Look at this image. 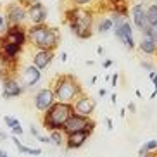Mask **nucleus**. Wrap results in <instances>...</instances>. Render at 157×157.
Returning <instances> with one entry per match:
<instances>
[{"instance_id":"obj_1","label":"nucleus","mask_w":157,"mask_h":157,"mask_svg":"<svg viewBox=\"0 0 157 157\" xmlns=\"http://www.w3.org/2000/svg\"><path fill=\"white\" fill-rule=\"evenodd\" d=\"M28 42L42 50H56L60 42V33L48 24H31L28 28Z\"/></svg>"},{"instance_id":"obj_17","label":"nucleus","mask_w":157,"mask_h":157,"mask_svg":"<svg viewBox=\"0 0 157 157\" xmlns=\"http://www.w3.org/2000/svg\"><path fill=\"white\" fill-rule=\"evenodd\" d=\"M138 47L145 56H154V54H157V43L152 42L148 36H143L138 42Z\"/></svg>"},{"instance_id":"obj_8","label":"nucleus","mask_w":157,"mask_h":157,"mask_svg":"<svg viewBox=\"0 0 157 157\" xmlns=\"http://www.w3.org/2000/svg\"><path fill=\"white\" fill-rule=\"evenodd\" d=\"M28 7V19L31 24H45L48 17V10L40 0H24Z\"/></svg>"},{"instance_id":"obj_37","label":"nucleus","mask_w":157,"mask_h":157,"mask_svg":"<svg viewBox=\"0 0 157 157\" xmlns=\"http://www.w3.org/2000/svg\"><path fill=\"white\" fill-rule=\"evenodd\" d=\"M98 95H100V97H105V95H107V90H105V88H100V90H98Z\"/></svg>"},{"instance_id":"obj_25","label":"nucleus","mask_w":157,"mask_h":157,"mask_svg":"<svg viewBox=\"0 0 157 157\" xmlns=\"http://www.w3.org/2000/svg\"><path fill=\"white\" fill-rule=\"evenodd\" d=\"M7 28H9V23H7V19H5L4 14H0V36H2L5 31H7Z\"/></svg>"},{"instance_id":"obj_31","label":"nucleus","mask_w":157,"mask_h":157,"mask_svg":"<svg viewBox=\"0 0 157 157\" xmlns=\"http://www.w3.org/2000/svg\"><path fill=\"white\" fill-rule=\"evenodd\" d=\"M117 79H119V76H117V74H112L111 76V81H112V86H116V85H117Z\"/></svg>"},{"instance_id":"obj_36","label":"nucleus","mask_w":157,"mask_h":157,"mask_svg":"<svg viewBox=\"0 0 157 157\" xmlns=\"http://www.w3.org/2000/svg\"><path fill=\"white\" fill-rule=\"evenodd\" d=\"M59 59L62 60V62H66V60H67V54H66V52H62V54L59 56Z\"/></svg>"},{"instance_id":"obj_26","label":"nucleus","mask_w":157,"mask_h":157,"mask_svg":"<svg viewBox=\"0 0 157 157\" xmlns=\"http://www.w3.org/2000/svg\"><path fill=\"white\" fill-rule=\"evenodd\" d=\"M69 2L74 5V7H85V5L92 4L93 0H69Z\"/></svg>"},{"instance_id":"obj_35","label":"nucleus","mask_w":157,"mask_h":157,"mask_svg":"<svg viewBox=\"0 0 157 157\" xmlns=\"http://www.w3.org/2000/svg\"><path fill=\"white\" fill-rule=\"evenodd\" d=\"M128 111H129V112H136V105H135L133 102H131V104L128 105Z\"/></svg>"},{"instance_id":"obj_13","label":"nucleus","mask_w":157,"mask_h":157,"mask_svg":"<svg viewBox=\"0 0 157 157\" xmlns=\"http://www.w3.org/2000/svg\"><path fill=\"white\" fill-rule=\"evenodd\" d=\"M131 21H133V26L140 31L148 28L147 24V5L143 2H136V4L131 7Z\"/></svg>"},{"instance_id":"obj_33","label":"nucleus","mask_w":157,"mask_h":157,"mask_svg":"<svg viewBox=\"0 0 157 157\" xmlns=\"http://www.w3.org/2000/svg\"><path fill=\"white\" fill-rule=\"evenodd\" d=\"M112 64H114V62H112L111 59H107V60H104V69H109V67H111Z\"/></svg>"},{"instance_id":"obj_29","label":"nucleus","mask_w":157,"mask_h":157,"mask_svg":"<svg viewBox=\"0 0 157 157\" xmlns=\"http://www.w3.org/2000/svg\"><path fill=\"white\" fill-rule=\"evenodd\" d=\"M152 83H154V92H152V95H150V98H155V95H157V78L152 79Z\"/></svg>"},{"instance_id":"obj_24","label":"nucleus","mask_w":157,"mask_h":157,"mask_svg":"<svg viewBox=\"0 0 157 157\" xmlns=\"http://www.w3.org/2000/svg\"><path fill=\"white\" fill-rule=\"evenodd\" d=\"M4 121H5V124H7V128H9V129H12V128H16V126L21 124L17 117H12V116H5Z\"/></svg>"},{"instance_id":"obj_4","label":"nucleus","mask_w":157,"mask_h":157,"mask_svg":"<svg viewBox=\"0 0 157 157\" xmlns=\"http://www.w3.org/2000/svg\"><path fill=\"white\" fill-rule=\"evenodd\" d=\"M54 95H56L57 102H67L73 104L76 98L83 93V88L78 83V79L74 78L73 74H62L54 81Z\"/></svg>"},{"instance_id":"obj_43","label":"nucleus","mask_w":157,"mask_h":157,"mask_svg":"<svg viewBox=\"0 0 157 157\" xmlns=\"http://www.w3.org/2000/svg\"><path fill=\"white\" fill-rule=\"evenodd\" d=\"M97 54H104V48L102 47H97Z\"/></svg>"},{"instance_id":"obj_41","label":"nucleus","mask_w":157,"mask_h":157,"mask_svg":"<svg viewBox=\"0 0 157 157\" xmlns=\"http://www.w3.org/2000/svg\"><path fill=\"white\" fill-rule=\"evenodd\" d=\"M95 81H97V76H92V79H90V85H93Z\"/></svg>"},{"instance_id":"obj_18","label":"nucleus","mask_w":157,"mask_h":157,"mask_svg":"<svg viewBox=\"0 0 157 157\" xmlns=\"http://www.w3.org/2000/svg\"><path fill=\"white\" fill-rule=\"evenodd\" d=\"M48 136H50V142L54 143V145H57V147L66 145V133L62 129H54V131L48 133Z\"/></svg>"},{"instance_id":"obj_7","label":"nucleus","mask_w":157,"mask_h":157,"mask_svg":"<svg viewBox=\"0 0 157 157\" xmlns=\"http://www.w3.org/2000/svg\"><path fill=\"white\" fill-rule=\"evenodd\" d=\"M93 129H95V121H92L90 117H85V116L73 114L69 119L66 121L62 131H64L66 135L76 133V131H88V133L92 135Z\"/></svg>"},{"instance_id":"obj_30","label":"nucleus","mask_w":157,"mask_h":157,"mask_svg":"<svg viewBox=\"0 0 157 157\" xmlns=\"http://www.w3.org/2000/svg\"><path fill=\"white\" fill-rule=\"evenodd\" d=\"M105 124H107V129H109V131H112L114 124H112V119H111V117H105Z\"/></svg>"},{"instance_id":"obj_12","label":"nucleus","mask_w":157,"mask_h":157,"mask_svg":"<svg viewBox=\"0 0 157 157\" xmlns=\"http://www.w3.org/2000/svg\"><path fill=\"white\" fill-rule=\"evenodd\" d=\"M42 79V71L38 69L36 66H26L23 67V73H21V85L24 88H35Z\"/></svg>"},{"instance_id":"obj_3","label":"nucleus","mask_w":157,"mask_h":157,"mask_svg":"<svg viewBox=\"0 0 157 157\" xmlns=\"http://www.w3.org/2000/svg\"><path fill=\"white\" fill-rule=\"evenodd\" d=\"M73 114H74L73 104H67V102H56L48 111L43 112V117H42L43 128L48 129V131L62 129L66 124V121L69 119Z\"/></svg>"},{"instance_id":"obj_21","label":"nucleus","mask_w":157,"mask_h":157,"mask_svg":"<svg viewBox=\"0 0 157 157\" xmlns=\"http://www.w3.org/2000/svg\"><path fill=\"white\" fill-rule=\"evenodd\" d=\"M154 150H157V140H148V142H145L142 147H140L138 155L142 157V155H145V154H148V152H154Z\"/></svg>"},{"instance_id":"obj_45","label":"nucleus","mask_w":157,"mask_h":157,"mask_svg":"<svg viewBox=\"0 0 157 157\" xmlns=\"http://www.w3.org/2000/svg\"><path fill=\"white\" fill-rule=\"evenodd\" d=\"M152 2H155V4H157V0H152Z\"/></svg>"},{"instance_id":"obj_39","label":"nucleus","mask_w":157,"mask_h":157,"mask_svg":"<svg viewBox=\"0 0 157 157\" xmlns=\"http://www.w3.org/2000/svg\"><path fill=\"white\" fill-rule=\"evenodd\" d=\"M154 78H157V73H155V71H152V73L148 74V79H150V81H152Z\"/></svg>"},{"instance_id":"obj_44","label":"nucleus","mask_w":157,"mask_h":157,"mask_svg":"<svg viewBox=\"0 0 157 157\" xmlns=\"http://www.w3.org/2000/svg\"><path fill=\"white\" fill-rule=\"evenodd\" d=\"M0 93H2V85H0Z\"/></svg>"},{"instance_id":"obj_10","label":"nucleus","mask_w":157,"mask_h":157,"mask_svg":"<svg viewBox=\"0 0 157 157\" xmlns=\"http://www.w3.org/2000/svg\"><path fill=\"white\" fill-rule=\"evenodd\" d=\"M35 107H36L38 112H45L48 111L54 104H56V95H54V90L52 88H42V90H38L36 93H35Z\"/></svg>"},{"instance_id":"obj_14","label":"nucleus","mask_w":157,"mask_h":157,"mask_svg":"<svg viewBox=\"0 0 157 157\" xmlns=\"http://www.w3.org/2000/svg\"><path fill=\"white\" fill-rule=\"evenodd\" d=\"M52 60H54V52L52 50H42V48H36V52H33L31 64L36 66L40 71H43V69H47V67L52 64Z\"/></svg>"},{"instance_id":"obj_11","label":"nucleus","mask_w":157,"mask_h":157,"mask_svg":"<svg viewBox=\"0 0 157 157\" xmlns=\"http://www.w3.org/2000/svg\"><path fill=\"white\" fill-rule=\"evenodd\" d=\"M73 107H74V114L90 117V116L93 114V111H95V100H93L92 97H88L86 93H81V95L73 102Z\"/></svg>"},{"instance_id":"obj_27","label":"nucleus","mask_w":157,"mask_h":157,"mask_svg":"<svg viewBox=\"0 0 157 157\" xmlns=\"http://www.w3.org/2000/svg\"><path fill=\"white\" fill-rule=\"evenodd\" d=\"M10 131H12V135H16V136H19V135H23V126L19 124V126H16V128H12Z\"/></svg>"},{"instance_id":"obj_9","label":"nucleus","mask_w":157,"mask_h":157,"mask_svg":"<svg viewBox=\"0 0 157 157\" xmlns=\"http://www.w3.org/2000/svg\"><path fill=\"white\" fill-rule=\"evenodd\" d=\"M26 88L21 85L17 78L14 74H9L2 79V97L4 98H16L19 95H23V92Z\"/></svg>"},{"instance_id":"obj_2","label":"nucleus","mask_w":157,"mask_h":157,"mask_svg":"<svg viewBox=\"0 0 157 157\" xmlns=\"http://www.w3.org/2000/svg\"><path fill=\"white\" fill-rule=\"evenodd\" d=\"M66 21L69 24L71 33L74 36L81 38V40H88L93 35V14L90 10L83 9V7H71L66 14Z\"/></svg>"},{"instance_id":"obj_32","label":"nucleus","mask_w":157,"mask_h":157,"mask_svg":"<svg viewBox=\"0 0 157 157\" xmlns=\"http://www.w3.org/2000/svg\"><path fill=\"white\" fill-rule=\"evenodd\" d=\"M29 131H31V135H33V136H35V138H36V136H38V129L35 128V124H31V126H29Z\"/></svg>"},{"instance_id":"obj_23","label":"nucleus","mask_w":157,"mask_h":157,"mask_svg":"<svg viewBox=\"0 0 157 157\" xmlns=\"http://www.w3.org/2000/svg\"><path fill=\"white\" fill-rule=\"evenodd\" d=\"M143 33H145V36H148L152 42L157 43V26H148L147 29H143Z\"/></svg>"},{"instance_id":"obj_34","label":"nucleus","mask_w":157,"mask_h":157,"mask_svg":"<svg viewBox=\"0 0 157 157\" xmlns=\"http://www.w3.org/2000/svg\"><path fill=\"white\" fill-rule=\"evenodd\" d=\"M142 67H145V69H154V66L150 62H142Z\"/></svg>"},{"instance_id":"obj_38","label":"nucleus","mask_w":157,"mask_h":157,"mask_svg":"<svg viewBox=\"0 0 157 157\" xmlns=\"http://www.w3.org/2000/svg\"><path fill=\"white\" fill-rule=\"evenodd\" d=\"M0 157H9L7 150H4V148H0Z\"/></svg>"},{"instance_id":"obj_42","label":"nucleus","mask_w":157,"mask_h":157,"mask_svg":"<svg viewBox=\"0 0 157 157\" xmlns=\"http://www.w3.org/2000/svg\"><path fill=\"white\" fill-rule=\"evenodd\" d=\"M5 138H7V135H5V133H2V131H0V140H5Z\"/></svg>"},{"instance_id":"obj_6","label":"nucleus","mask_w":157,"mask_h":157,"mask_svg":"<svg viewBox=\"0 0 157 157\" xmlns=\"http://www.w3.org/2000/svg\"><path fill=\"white\" fill-rule=\"evenodd\" d=\"M5 19L7 23L10 24H19V26H24L28 19V7L24 4V0H14L10 4L5 5Z\"/></svg>"},{"instance_id":"obj_20","label":"nucleus","mask_w":157,"mask_h":157,"mask_svg":"<svg viewBox=\"0 0 157 157\" xmlns=\"http://www.w3.org/2000/svg\"><path fill=\"white\" fill-rule=\"evenodd\" d=\"M147 24L148 26H157V4L155 2L147 5Z\"/></svg>"},{"instance_id":"obj_40","label":"nucleus","mask_w":157,"mask_h":157,"mask_svg":"<svg viewBox=\"0 0 157 157\" xmlns=\"http://www.w3.org/2000/svg\"><path fill=\"white\" fill-rule=\"evenodd\" d=\"M142 157H157V154H152V152H148V154H145V155H142Z\"/></svg>"},{"instance_id":"obj_19","label":"nucleus","mask_w":157,"mask_h":157,"mask_svg":"<svg viewBox=\"0 0 157 157\" xmlns=\"http://www.w3.org/2000/svg\"><path fill=\"white\" fill-rule=\"evenodd\" d=\"M95 28H97V29H95L97 33H109V31H112V28H114L112 17H102L100 21L97 23Z\"/></svg>"},{"instance_id":"obj_16","label":"nucleus","mask_w":157,"mask_h":157,"mask_svg":"<svg viewBox=\"0 0 157 157\" xmlns=\"http://www.w3.org/2000/svg\"><path fill=\"white\" fill-rule=\"evenodd\" d=\"M10 138H12L14 145L17 147V150H19L21 154H24V155H33V157L42 155V150H40V148H31V147H28V145H24V143H21V140H19L17 136H16V135H12Z\"/></svg>"},{"instance_id":"obj_22","label":"nucleus","mask_w":157,"mask_h":157,"mask_svg":"<svg viewBox=\"0 0 157 157\" xmlns=\"http://www.w3.org/2000/svg\"><path fill=\"white\" fill-rule=\"evenodd\" d=\"M9 69H10L9 62L0 56V79H4L5 76H9Z\"/></svg>"},{"instance_id":"obj_46","label":"nucleus","mask_w":157,"mask_h":157,"mask_svg":"<svg viewBox=\"0 0 157 157\" xmlns=\"http://www.w3.org/2000/svg\"><path fill=\"white\" fill-rule=\"evenodd\" d=\"M138 2H143V0H138Z\"/></svg>"},{"instance_id":"obj_28","label":"nucleus","mask_w":157,"mask_h":157,"mask_svg":"<svg viewBox=\"0 0 157 157\" xmlns=\"http://www.w3.org/2000/svg\"><path fill=\"white\" fill-rule=\"evenodd\" d=\"M36 140H38V142H42V143H52L50 142V136H42V135H38Z\"/></svg>"},{"instance_id":"obj_5","label":"nucleus","mask_w":157,"mask_h":157,"mask_svg":"<svg viewBox=\"0 0 157 157\" xmlns=\"http://www.w3.org/2000/svg\"><path fill=\"white\" fill-rule=\"evenodd\" d=\"M111 17H112V23H114L112 31H114L116 38H117L126 48L133 50L135 47H136V43H135V38H133V28H131V23H129V21H124V19H123L124 16L116 14V12H112Z\"/></svg>"},{"instance_id":"obj_15","label":"nucleus","mask_w":157,"mask_h":157,"mask_svg":"<svg viewBox=\"0 0 157 157\" xmlns=\"http://www.w3.org/2000/svg\"><path fill=\"white\" fill-rule=\"evenodd\" d=\"M88 138H90L88 131H76V133L66 135V148L67 150H74V148L83 147Z\"/></svg>"}]
</instances>
